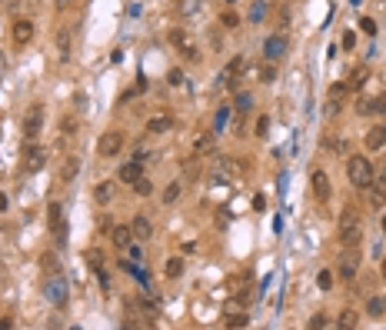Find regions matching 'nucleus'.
Segmentation results:
<instances>
[{"instance_id": "nucleus-52", "label": "nucleus", "mask_w": 386, "mask_h": 330, "mask_svg": "<svg viewBox=\"0 0 386 330\" xmlns=\"http://www.w3.org/2000/svg\"><path fill=\"white\" fill-rule=\"evenodd\" d=\"M383 233H386V217H383Z\"/></svg>"}, {"instance_id": "nucleus-35", "label": "nucleus", "mask_w": 386, "mask_h": 330, "mask_svg": "<svg viewBox=\"0 0 386 330\" xmlns=\"http://www.w3.org/2000/svg\"><path fill=\"white\" fill-rule=\"evenodd\" d=\"M260 80H263V84H273L276 80V67H270V60L260 67Z\"/></svg>"}, {"instance_id": "nucleus-45", "label": "nucleus", "mask_w": 386, "mask_h": 330, "mask_svg": "<svg viewBox=\"0 0 386 330\" xmlns=\"http://www.w3.org/2000/svg\"><path fill=\"white\" fill-rule=\"evenodd\" d=\"M180 54H183V60H197V50H193V47H187V44L180 47Z\"/></svg>"}, {"instance_id": "nucleus-29", "label": "nucleus", "mask_w": 386, "mask_h": 330, "mask_svg": "<svg viewBox=\"0 0 386 330\" xmlns=\"http://www.w3.org/2000/svg\"><path fill=\"white\" fill-rule=\"evenodd\" d=\"M246 324H250V317L243 310H233L230 317H227V327H246Z\"/></svg>"}, {"instance_id": "nucleus-7", "label": "nucleus", "mask_w": 386, "mask_h": 330, "mask_svg": "<svg viewBox=\"0 0 386 330\" xmlns=\"http://www.w3.org/2000/svg\"><path fill=\"white\" fill-rule=\"evenodd\" d=\"M309 184H313V194H316V200H330L333 187H330V177L323 174V170H313V177H309Z\"/></svg>"}, {"instance_id": "nucleus-1", "label": "nucleus", "mask_w": 386, "mask_h": 330, "mask_svg": "<svg viewBox=\"0 0 386 330\" xmlns=\"http://www.w3.org/2000/svg\"><path fill=\"white\" fill-rule=\"evenodd\" d=\"M346 177H350V184L356 190H370L373 184V167L366 157H346Z\"/></svg>"}, {"instance_id": "nucleus-41", "label": "nucleus", "mask_w": 386, "mask_h": 330, "mask_svg": "<svg viewBox=\"0 0 386 330\" xmlns=\"http://www.w3.org/2000/svg\"><path fill=\"white\" fill-rule=\"evenodd\" d=\"M60 127H64V137H74V133H77V117H67Z\"/></svg>"}, {"instance_id": "nucleus-13", "label": "nucleus", "mask_w": 386, "mask_h": 330, "mask_svg": "<svg viewBox=\"0 0 386 330\" xmlns=\"http://www.w3.org/2000/svg\"><path fill=\"white\" fill-rule=\"evenodd\" d=\"M113 194H117V184H113V180H100L97 187H93V197H97V204H103V207L113 200Z\"/></svg>"}, {"instance_id": "nucleus-39", "label": "nucleus", "mask_w": 386, "mask_h": 330, "mask_svg": "<svg viewBox=\"0 0 386 330\" xmlns=\"http://www.w3.org/2000/svg\"><path fill=\"white\" fill-rule=\"evenodd\" d=\"M307 327H309V330H320V327H330V320L323 317V314H316V317H309V320H307Z\"/></svg>"}, {"instance_id": "nucleus-42", "label": "nucleus", "mask_w": 386, "mask_h": 330, "mask_svg": "<svg viewBox=\"0 0 386 330\" xmlns=\"http://www.w3.org/2000/svg\"><path fill=\"white\" fill-rule=\"evenodd\" d=\"M256 137H266V133H270V117H260V120H256Z\"/></svg>"}, {"instance_id": "nucleus-33", "label": "nucleus", "mask_w": 386, "mask_h": 330, "mask_svg": "<svg viewBox=\"0 0 386 330\" xmlns=\"http://www.w3.org/2000/svg\"><path fill=\"white\" fill-rule=\"evenodd\" d=\"M366 310H370V317H383V314H386V304H383V300H370V304H366Z\"/></svg>"}, {"instance_id": "nucleus-14", "label": "nucleus", "mask_w": 386, "mask_h": 330, "mask_svg": "<svg viewBox=\"0 0 386 330\" xmlns=\"http://www.w3.org/2000/svg\"><path fill=\"white\" fill-rule=\"evenodd\" d=\"M130 230H133V237H137V240H150V237H154V223H150L147 217H133Z\"/></svg>"}, {"instance_id": "nucleus-22", "label": "nucleus", "mask_w": 386, "mask_h": 330, "mask_svg": "<svg viewBox=\"0 0 386 330\" xmlns=\"http://www.w3.org/2000/svg\"><path fill=\"white\" fill-rule=\"evenodd\" d=\"M370 207L373 210L386 207V187H373V184H370Z\"/></svg>"}, {"instance_id": "nucleus-2", "label": "nucleus", "mask_w": 386, "mask_h": 330, "mask_svg": "<svg viewBox=\"0 0 386 330\" xmlns=\"http://www.w3.org/2000/svg\"><path fill=\"white\" fill-rule=\"evenodd\" d=\"M20 130H23L27 140H37V137H40V130H44V104H33V107L23 113Z\"/></svg>"}, {"instance_id": "nucleus-49", "label": "nucleus", "mask_w": 386, "mask_h": 330, "mask_svg": "<svg viewBox=\"0 0 386 330\" xmlns=\"http://www.w3.org/2000/svg\"><path fill=\"white\" fill-rule=\"evenodd\" d=\"M253 207H256V210H263V207H266V197H260V194H256V197H253Z\"/></svg>"}, {"instance_id": "nucleus-48", "label": "nucleus", "mask_w": 386, "mask_h": 330, "mask_svg": "<svg viewBox=\"0 0 386 330\" xmlns=\"http://www.w3.org/2000/svg\"><path fill=\"white\" fill-rule=\"evenodd\" d=\"M170 40H173L177 47H183V30H173V33H170Z\"/></svg>"}, {"instance_id": "nucleus-32", "label": "nucleus", "mask_w": 386, "mask_h": 330, "mask_svg": "<svg viewBox=\"0 0 386 330\" xmlns=\"http://www.w3.org/2000/svg\"><path fill=\"white\" fill-rule=\"evenodd\" d=\"M340 240L346 243V247H350V243L356 247V243H360V227H350V230H340Z\"/></svg>"}, {"instance_id": "nucleus-43", "label": "nucleus", "mask_w": 386, "mask_h": 330, "mask_svg": "<svg viewBox=\"0 0 386 330\" xmlns=\"http://www.w3.org/2000/svg\"><path fill=\"white\" fill-rule=\"evenodd\" d=\"M343 47H346V50H353V47H356V33H353V30L343 33Z\"/></svg>"}, {"instance_id": "nucleus-9", "label": "nucleus", "mask_w": 386, "mask_h": 330, "mask_svg": "<svg viewBox=\"0 0 386 330\" xmlns=\"http://www.w3.org/2000/svg\"><path fill=\"white\" fill-rule=\"evenodd\" d=\"M243 174V164L240 160H236V157H220V160H217V177H240Z\"/></svg>"}, {"instance_id": "nucleus-53", "label": "nucleus", "mask_w": 386, "mask_h": 330, "mask_svg": "<svg viewBox=\"0 0 386 330\" xmlns=\"http://www.w3.org/2000/svg\"><path fill=\"white\" fill-rule=\"evenodd\" d=\"M383 304H386V300H383Z\"/></svg>"}, {"instance_id": "nucleus-3", "label": "nucleus", "mask_w": 386, "mask_h": 330, "mask_svg": "<svg viewBox=\"0 0 386 330\" xmlns=\"http://www.w3.org/2000/svg\"><path fill=\"white\" fill-rule=\"evenodd\" d=\"M44 297L50 300V304H57V307H64V304H67V284H64V277H60V274H47Z\"/></svg>"}, {"instance_id": "nucleus-12", "label": "nucleus", "mask_w": 386, "mask_h": 330, "mask_svg": "<svg viewBox=\"0 0 386 330\" xmlns=\"http://www.w3.org/2000/svg\"><path fill=\"white\" fill-rule=\"evenodd\" d=\"M77 174H80V157H67L60 167V184H74Z\"/></svg>"}, {"instance_id": "nucleus-40", "label": "nucleus", "mask_w": 386, "mask_h": 330, "mask_svg": "<svg viewBox=\"0 0 386 330\" xmlns=\"http://www.w3.org/2000/svg\"><path fill=\"white\" fill-rule=\"evenodd\" d=\"M316 284H320V290H330V287H333V274H330V270H320Z\"/></svg>"}, {"instance_id": "nucleus-36", "label": "nucleus", "mask_w": 386, "mask_h": 330, "mask_svg": "<svg viewBox=\"0 0 386 330\" xmlns=\"http://www.w3.org/2000/svg\"><path fill=\"white\" fill-rule=\"evenodd\" d=\"M87 260H90V267H93V270H103V253H100L97 247H93V250H87Z\"/></svg>"}, {"instance_id": "nucleus-10", "label": "nucleus", "mask_w": 386, "mask_h": 330, "mask_svg": "<svg viewBox=\"0 0 386 330\" xmlns=\"http://www.w3.org/2000/svg\"><path fill=\"white\" fill-rule=\"evenodd\" d=\"M243 64H246L243 57H233L230 64H227V67L220 70V84H227V87H236V74L243 70Z\"/></svg>"}, {"instance_id": "nucleus-24", "label": "nucleus", "mask_w": 386, "mask_h": 330, "mask_svg": "<svg viewBox=\"0 0 386 330\" xmlns=\"http://www.w3.org/2000/svg\"><path fill=\"white\" fill-rule=\"evenodd\" d=\"M57 54H60V60H67V57H70V30H60V33H57Z\"/></svg>"}, {"instance_id": "nucleus-34", "label": "nucleus", "mask_w": 386, "mask_h": 330, "mask_svg": "<svg viewBox=\"0 0 386 330\" xmlns=\"http://www.w3.org/2000/svg\"><path fill=\"white\" fill-rule=\"evenodd\" d=\"M40 267H44V274H57V257L54 253H44V257H40Z\"/></svg>"}, {"instance_id": "nucleus-16", "label": "nucleus", "mask_w": 386, "mask_h": 330, "mask_svg": "<svg viewBox=\"0 0 386 330\" xmlns=\"http://www.w3.org/2000/svg\"><path fill=\"white\" fill-rule=\"evenodd\" d=\"M140 170H144V164H140V160H130V164H123V167H120V174H117V177H120L123 184H133L137 177H144Z\"/></svg>"}, {"instance_id": "nucleus-21", "label": "nucleus", "mask_w": 386, "mask_h": 330, "mask_svg": "<svg viewBox=\"0 0 386 330\" xmlns=\"http://www.w3.org/2000/svg\"><path fill=\"white\" fill-rule=\"evenodd\" d=\"M166 130H170V117H163V113L147 120V133H166Z\"/></svg>"}, {"instance_id": "nucleus-37", "label": "nucleus", "mask_w": 386, "mask_h": 330, "mask_svg": "<svg viewBox=\"0 0 386 330\" xmlns=\"http://www.w3.org/2000/svg\"><path fill=\"white\" fill-rule=\"evenodd\" d=\"M363 84H366V67H360V70H356V74H353V77H350V90H360V87H363Z\"/></svg>"}, {"instance_id": "nucleus-27", "label": "nucleus", "mask_w": 386, "mask_h": 330, "mask_svg": "<svg viewBox=\"0 0 386 330\" xmlns=\"http://www.w3.org/2000/svg\"><path fill=\"white\" fill-rule=\"evenodd\" d=\"M233 110H236V113H246V110H253V97H250V94H236V100H233Z\"/></svg>"}, {"instance_id": "nucleus-23", "label": "nucleus", "mask_w": 386, "mask_h": 330, "mask_svg": "<svg viewBox=\"0 0 386 330\" xmlns=\"http://www.w3.org/2000/svg\"><path fill=\"white\" fill-rule=\"evenodd\" d=\"M346 97H350V84H343V80H340V84H333V87H330V104H343Z\"/></svg>"}, {"instance_id": "nucleus-47", "label": "nucleus", "mask_w": 386, "mask_h": 330, "mask_svg": "<svg viewBox=\"0 0 386 330\" xmlns=\"http://www.w3.org/2000/svg\"><path fill=\"white\" fill-rule=\"evenodd\" d=\"M336 154H340V157H350V143H336Z\"/></svg>"}, {"instance_id": "nucleus-50", "label": "nucleus", "mask_w": 386, "mask_h": 330, "mask_svg": "<svg viewBox=\"0 0 386 330\" xmlns=\"http://www.w3.org/2000/svg\"><path fill=\"white\" fill-rule=\"evenodd\" d=\"M13 327V320L10 317H3V320H0V330H10Z\"/></svg>"}, {"instance_id": "nucleus-15", "label": "nucleus", "mask_w": 386, "mask_h": 330, "mask_svg": "<svg viewBox=\"0 0 386 330\" xmlns=\"http://www.w3.org/2000/svg\"><path fill=\"white\" fill-rule=\"evenodd\" d=\"M207 154H213V133H200L197 140H193V157H207Z\"/></svg>"}, {"instance_id": "nucleus-31", "label": "nucleus", "mask_w": 386, "mask_h": 330, "mask_svg": "<svg viewBox=\"0 0 386 330\" xmlns=\"http://www.w3.org/2000/svg\"><path fill=\"white\" fill-rule=\"evenodd\" d=\"M336 327H340V330L356 327V314H353V310H343V314H340V320H336Z\"/></svg>"}, {"instance_id": "nucleus-11", "label": "nucleus", "mask_w": 386, "mask_h": 330, "mask_svg": "<svg viewBox=\"0 0 386 330\" xmlns=\"http://www.w3.org/2000/svg\"><path fill=\"white\" fill-rule=\"evenodd\" d=\"M33 40V20H17L13 23V44L23 47V44H30Z\"/></svg>"}, {"instance_id": "nucleus-44", "label": "nucleus", "mask_w": 386, "mask_h": 330, "mask_svg": "<svg viewBox=\"0 0 386 330\" xmlns=\"http://www.w3.org/2000/svg\"><path fill=\"white\" fill-rule=\"evenodd\" d=\"M360 27H363V33H376V23L370 20V17H363V20H360Z\"/></svg>"}, {"instance_id": "nucleus-30", "label": "nucleus", "mask_w": 386, "mask_h": 330, "mask_svg": "<svg viewBox=\"0 0 386 330\" xmlns=\"http://www.w3.org/2000/svg\"><path fill=\"white\" fill-rule=\"evenodd\" d=\"M220 23L227 27V30H236V27H240V13H236V10H227V13L220 17Z\"/></svg>"}, {"instance_id": "nucleus-51", "label": "nucleus", "mask_w": 386, "mask_h": 330, "mask_svg": "<svg viewBox=\"0 0 386 330\" xmlns=\"http://www.w3.org/2000/svg\"><path fill=\"white\" fill-rule=\"evenodd\" d=\"M380 274H383V277H386V260H383V267H380Z\"/></svg>"}, {"instance_id": "nucleus-5", "label": "nucleus", "mask_w": 386, "mask_h": 330, "mask_svg": "<svg viewBox=\"0 0 386 330\" xmlns=\"http://www.w3.org/2000/svg\"><path fill=\"white\" fill-rule=\"evenodd\" d=\"M120 147H123V133L120 130H107L97 140V154L100 157H117V154H120Z\"/></svg>"}, {"instance_id": "nucleus-4", "label": "nucleus", "mask_w": 386, "mask_h": 330, "mask_svg": "<svg viewBox=\"0 0 386 330\" xmlns=\"http://www.w3.org/2000/svg\"><path fill=\"white\" fill-rule=\"evenodd\" d=\"M44 164H47V150L37 147V143H27V147H23V170H27V174H37V170H44Z\"/></svg>"}, {"instance_id": "nucleus-19", "label": "nucleus", "mask_w": 386, "mask_h": 330, "mask_svg": "<svg viewBox=\"0 0 386 330\" xmlns=\"http://www.w3.org/2000/svg\"><path fill=\"white\" fill-rule=\"evenodd\" d=\"M350 227H360V214H356V207H343L340 210V230H350Z\"/></svg>"}, {"instance_id": "nucleus-25", "label": "nucleus", "mask_w": 386, "mask_h": 330, "mask_svg": "<svg viewBox=\"0 0 386 330\" xmlns=\"http://www.w3.org/2000/svg\"><path fill=\"white\" fill-rule=\"evenodd\" d=\"M163 274L170 277V280H177V277L183 274V260H180V257H170V260L163 264Z\"/></svg>"}, {"instance_id": "nucleus-18", "label": "nucleus", "mask_w": 386, "mask_h": 330, "mask_svg": "<svg viewBox=\"0 0 386 330\" xmlns=\"http://www.w3.org/2000/svg\"><path fill=\"white\" fill-rule=\"evenodd\" d=\"M356 267H360V257H356V253H353V257L346 253V257H343V260H340V277H343V280H353Z\"/></svg>"}, {"instance_id": "nucleus-17", "label": "nucleus", "mask_w": 386, "mask_h": 330, "mask_svg": "<svg viewBox=\"0 0 386 330\" xmlns=\"http://www.w3.org/2000/svg\"><path fill=\"white\" fill-rule=\"evenodd\" d=\"M110 237H113V243H117V247H123V250L133 243V230H130V227H123V223H117V227H113Z\"/></svg>"}, {"instance_id": "nucleus-28", "label": "nucleus", "mask_w": 386, "mask_h": 330, "mask_svg": "<svg viewBox=\"0 0 386 330\" xmlns=\"http://www.w3.org/2000/svg\"><path fill=\"white\" fill-rule=\"evenodd\" d=\"M133 194H140V197H150V194H154V184H150L147 177H137V180H133Z\"/></svg>"}, {"instance_id": "nucleus-8", "label": "nucleus", "mask_w": 386, "mask_h": 330, "mask_svg": "<svg viewBox=\"0 0 386 330\" xmlns=\"http://www.w3.org/2000/svg\"><path fill=\"white\" fill-rule=\"evenodd\" d=\"M356 113H363V117H370V113H386V94L370 97V100H360V104H356Z\"/></svg>"}, {"instance_id": "nucleus-26", "label": "nucleus", "mask_w": 386, "mask_h": 330, "mask_svg": "<svg viewBox=\"0 0 386 330\" xmlns=\"http://www.w3.org/2000/svg\"><path fill=\"white\" fill-rule=\"evenodd\" d=\"M180 194H183V180H177V184H170V187L163 190V204H177Z\"/></svg>"}, {"instance_id": "nucleus-46", "label": "nucleus", "mask_w": 386, "mask_h": 330, "mask_svg": "<svg viewBox=\"0 0 386 330\" xmlns=\"http://www.w3.org/2000/svg\"><path fill=\"white\" fill-rule=\"evenodd\" d=\"M7 210H10V197H7V194H0V214H7Z\"/></svg>"}, {"instance_id": "nucleus-38", "label": "nucleus", "mask_w": 386, "mask_h": 330, "mask_svg": "<svg viewBox=\"0 0 386 330\" xmlns=\"http://www.w3.org/2000/svg\"><path fill=\"white\" fill-rule=\"evenodd\" d=\"M166 84H170V87H180V84H183V70H180V67H173V70L166 74Z\"/></svg>"}, {"instance_id": "nucleus-6", "label": "nucleus", "mask_w": 386, "mask_h": 330, "mask_svg": "<svg viewBox=\"0 0 386 330\" xmlns=\"http://www.w3.org/2000/svg\"><path fill=\"white\" fill-rule=\"evenodd\" d=\"M287 54V33H270L263 44V57L273 64V60H280V57Z\"/></svg>"}, {"instance_id": "nucleus-20", "label": "nucleus", "mask_w": 386, "mask_h": 330, "mask_svg": "<svg viewBox=\"0 0 386 330\" xmlns=\"http://www.w3.org/2000/svg\"><path fill=\"white\" fill-rule=\"evenodd\" d=\"M383 143H386V127H373V130L366 133V147L370 150H380Z\"/></svg>"}]
</instances>
